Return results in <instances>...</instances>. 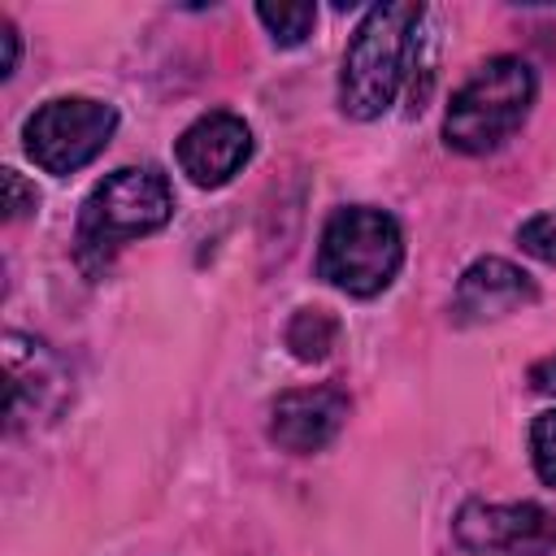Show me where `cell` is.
Listing matches in <instances>:
<instances>
[{"mask_svg": "<svg viewBox=\"0 0 556 556\" xmlns=\"http://www.w3.org/2000/svg\"><path fill=\"white\" fill-rule=\"evenodd\" d=\"M426 9L421 4H374L365 22L356 26L348 52H343V74H339V109L356 122L382 117L404 78L408 61L417 52V26Z\"/></svg>", "mask_w": 556, "mask_h": 556, "instance_id": "1", "label": "cell"}, {"mask_svg": "<svg viewBox=\"0 0 556 556\" xmlns=\"http://www.w3.org/2000/svg\"><path fill=\"white\" fill-rule=\"evenodd\" d=\"M169 217H174V195H169L165 174H156L152 165L113 169L83 200L78 235H74L78 265L87 274H100L122 243L161 230Z\"/></svg>", "mask_w": 556, "mask_h": 556, "instance_id": "2", "label": "cell"}, {"mask_svg": "<svg viewBox=\"0 0 556 556\" xmlns=\"http://www.w3.org/2000/svg\"><path fill=\"white\" fill-rule=\"evenodd\" d=\"M530 104H534V70L521 56H491L452 96L443 117V139L456 152L482 156L504 139H513Z\"/></svg>", "mask_w": 556, "mask_h": 556, "instance_id": "3", "label": "cell"}, {"mask_svg": "<svg viewBox=\"0 0 556 556\" xmlns=\"http://www.w3.org/2000/svg\"><path fill=\"white\" fill-rule=\"evenodd\" d=\"M404 265V235L400 222L374 204L334 208L321 243H317V274L348 291V295H378Z\"/></svg>", "mask_w": 556, "mask_h": 556, "instance_id": "4", "label": "cell"}, {"mask_svg": "<svg viewBox=\"0 0 556 556\" xmlns=\"http://www.w3.org/2000/svg\"><path fill=\"white\" fill-rule=\"evenodd\" d=\"M113 130H117L113 104L91 96H56L26 117L22 139H26V156L43 174H74L109 148Z\"/></svg>", "mask_w": 556, "mask_h": 556, "instance_id": "5", "label": "cell"}, {"mask_svg": "<svg viewBox=\"0 0 556 556\" xmlns=\"http://www.w3.org/2000/svg\"><path fill=\"white\" fill-rule=\"evenodd\" d=\"M456 539L473 556H556V517L539 504H465Z\"/></svg>", "mask_w": 556, "mask_h": 556, "instance_id": "6", "label": "cell"}, {"mask_svg": "<svg viewBox=\"0 0 556 556\" xmlns=\"http://www.w3.org/2000/svg\"><path fill=\"white\" fill-rule=\"evenodd\" d=\"M178 169L195 182V187H222L230 182L243 161L252 156V130L243 117L217 109L195 117L182 135H178Z\"/></svg>", "mask_w": 556, "mask_h": 556, "instance_id": "7", "label": "cell"}, {"mask_svg": "<svg viewBox=\"0 0 556 556\" xmlns=\"http://www.w3.org/2000/svg\"><path fill=\"white\" fill-rule=\"evenodd\" d=\"M348 421V395L339 387H295L269 404V439L282 452H321Z\"/></svg>", "mask_w": 556, "mask_h": 556, "instance_id": "8", "label": "cell"}, {"mask_svg": "<svg viewBox=\"0 0 556 556\" xmlns=\"http://www.w3.org/2000/svg\"><path fill=\"white\" fill-rule=\"evenodd\" d=\"M4 356H9V426L17 430L22 421L52 417L70 391L61 361L39 339L26 334H9Z\"/></svg>", "mask_w": 556, "mask_h": 556, "instance_id": "9", "label": "cell"}, {"mask_svg": "<svg viewBox=\"0 0 556 556\" xmlns=\"http://www.w3.org/2000/svg\"><path fill=\"white\" fill-rule=\"evenodd\" d=\"M534 295H539V287L526 269H517L513 261H500V256H482L456 282V313L469 321H491V317L517 313L521 304H534Z\"/></svg>", "mask_w": 556, "mask_h": 556, "instance_id": "10", "label": "cell"}, {"mask_svg": "<svg viewBox=\"0 0 556 556\" xmlns=\"http://www.w3.org/2000/svg\"><path fill=\"white\" fill-rule=\"evenodd\" d=\"M334 339H339V321L326 308H300L287 326V348L300 361H326Z\"/></svg>", "mask_w": 556, "mask_h": 556, "instance_id": "11", "label": "cell"}, {"mask_svg": "<svg viewBox=\"0 0 556 556\" xmlns=\"http://www.w3.org/2000/svg\"><path fill=\"white\" fill-rule=\"evenodd\" d=\"M256 17L274 35V43L291 48V43H304L308 39V30L317 22V9L313 4H256Z\"/></svg>", "mask_w": 556, "mask_h": 556, "instance_id": "12", "label": "cell"}, {"mask_svg": "<svg viewBox=\"0 0 556 556\" xmlns=\"http://www.w3.org/2000/svg\"><path fill=\"white\" fill-rule=\"evenodd\" d=\"M517 243H521V252H530L534 261H547V265H556V208H547V213H534L530 222H521V230H517Z\"/></svg>", "mask_w": 556, "mask_h": 556, "instance_id": "13", "label": "cell"}, {"mask_svg": "<svg viewBox=\"0 0 556 556\" xmlns=\"http://www.w3.org/2000/svg\"><path fill=\"white\" fill-rule=\"evenodd\" d=\"M530 456H534V469L547 486H556V408L539 413L534 417V430H530Z\"/></svg>", "mask_w": 556, "mask_h": 556, "instance_id": "14", "label": "cell"}, {"mask_svg": "<svg viewBox=\"0 0 556 556\" xmlns=\"http://www.w3.org/2000/svg\"><path fill=\"white\" fill-rule=\"evenodd\" d=\"M35 204H39V191L26 187V178H22L17 169H4V217L17 222V217H26Z\"/></svg>", "mask_w": 556, "mask_h": 556, "instance_id": "15", "label": "cell"}, {"mask_svg": "<svg viewBox=\"0 0 556 556\" xmlns=\"http://www.w3.org/2000/svg\"><path fill=\"white\" fill-rule=\"evenodd\" d=\"M526 378H530V387H534V391L556 395V352H552V356H543V361H534Z\"/></svg>", "mask_w": 556, "mask_h": 556, "instance_id": "16", "label": "cell"}, {"mask_svg": "<svg viewBox=\"0 0 556 556\" xmlns=\"http://www.w3.org/2000/svg\"><path fill=\"white\" fill-rule=\"evenodd\" d=\"M0 39H4V70H0V74L9 78V74L17 70V30H13L9 17H0Z\"/></svg>", "mask_w": 556, "mask_h": 556, "instance_id": "17", "label": "cell"}]
</instances>
